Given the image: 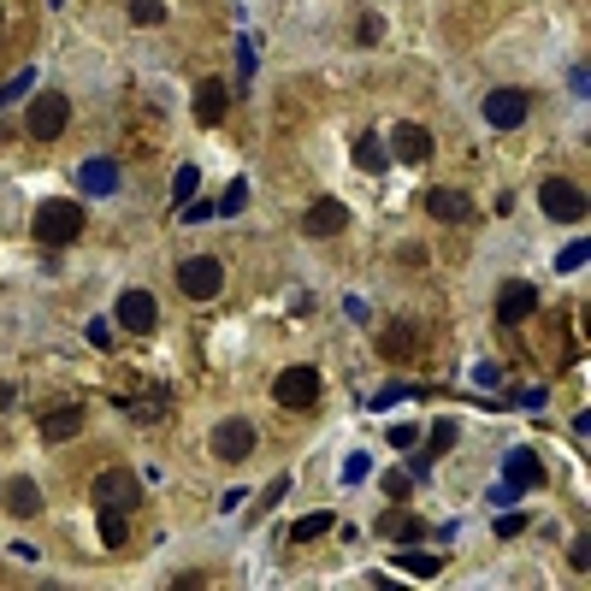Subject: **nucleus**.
<instances>
[{
	"mask_svg": "<svg viewBox=\"0 0 591 591\" xmlns=\"http://www.w3.org/2000/svg\"><path fill=\"white\" fill-rule=\"evenodd\" d=\"M249 207V184L243 178H231V190H225V201H219V213H243Z\"/></svg>",
	"mask_w": 591,
	"mask_h": 591,
	"instance_id": "28",
	"label": "nucleus"
},
{
	"mask_svg": "<svg viewBox=\"0 0 591 591\" xmlns=\"http://www.w3.org/2000/svg\"><path fill=\"white\" fill-rule=\"evenodd\" d=\"M66 119H71V101L48 89V95H36V107H30V136H36V142H54V136L66 131Z\"/></svg>",
	"mask_w": 591,
	"mask_h": 591,
	"instance_id": "7",
	"label": "nucleus"
},
{
	"mask_svg": "<svg viewBox=\"0 0 591 591\" xmlns=\"http://www.w3.org/2000/svg\"><path fill=\"white\" fill-rule=\"evenodd\" d=\"M95 503H101V509H125V515H131L136 503H142V479H136V473H125V467L95 473Z\"/></svg>",
	"mask_w": 591,
	"mask_h": 591,
	"instance_id": "4",
	"label": "nucleus"
},
{
	"mask_svg": "<svg viewBox=\"0 0 591 591\" xmlns=\"http://www.w3.org/2000/svg\"><path fill=\"white\" fill-rule=\"evenodd\" d=\"M119 326L125 331H154L160 326V302H154L148 290H125V296H119Z\"/></svg>",
	"mask_w": 591,
	"mask_h": 591,
	"instance_id": "11",
	"label": "nucleus"
},
{
	"mask_svg": "<svg viewBox=\"0 0 591 591\" xmlns=\"http://www.w3.org/2000/svg\"><path fill=\"white\" fill-rule=\"evenodd\" d=\"M326 532H331V515H326V509H314V515H302V521H296V544L326 538Z\"/></svg>",
	"mask_w": 591,
	"mask_h": 591,
	"instance_id": "26",
	"label": "nucleus"
},
{
	"mask_svg": "<svg viewBox=\"0 0 591 591\" xmlns=\"http://www.w3.org/2000/svg\"><path fill=\"white\" fill-rule=\"evenodd\" d=\"M101 544H107V550L125 544V509H101Z\"/></svg>",
	"mask_w": 591,
	"mask_h": 591,
	"instance_id": "25",
	"label": "nucleus"
},
{
	"mask_svg": "<svg viewBox=\"0 0 591 591\" xmlns=\"http://www.w3.org/2000/svg\"><path fill=\"white\" fill-rule=\"evenodd\" d=\"M343 225H349V207H343V201H331V196L314 201V207L302 213V237H337Z\"/></svg>",
	"mask_w": 591,
	"mask_h": 591,
	"instance_id": "12",
	"label": "nucleus"
},
{
	"mask_svg": "<svg viewBox=\"0 0 591 591\" xmlns=\"http://www.w3.org/2000/svg\"><path fill=\"white\" fill-rule=\"evenodd\" d=\"M379 349H385L391 361H408V355L420 349V337H414V326H402V320H396V326L385 331V337H379Z\"/></svg>",
	"mask_w": 591,
	"mask_h": 591,
	"instance_id": "23",
	"label": "nucleus"
},
{
	"mask_svg": "<svg viewBox=\"0 0 591 591\" xmlns=\"http://www.w3.org/2000/svg\"><path fill=\"white\" fill-rule=\"evenodd\" d=\"M385 532H391L396 544H420V538H426V521L408 515V509H391V515H385Z\"/></svg>",
	"mask_w": 591,
	"mask_h": 591,
	"instance_id": "21",
	"label": "nucleus"
},
{
	"mask_svg": "<svg viewBox=\"0 0 591 591\" xmlns=\"http://www.w3.org/2000/svg\"><path fill=\"white\" fill-rule=\"evenodd\" d=\"M131 18H136V24H160V18H166V6H160V0H131Z\"/></svg>",
	"mask_w": 591,
	"mask_h": 591,
	"instance_id": "31",
	"label": "nucleus"
},
{
	"mask_svg": "<svg viewBox=\"0 0 591 591\" xmlns=\"http://www.w3.org/2000/svg\"><path fill=\"white\" fill-rule=\"evenodd\" d=\"M225 107H231V89H225L219 77H207V83L196 89V119H201V125H219V119H225Z\"/></svg>",
	"mask_w": 591,
	"mask_h": 591,
	"instance_id": "16",
	"label": "nucleus"
},
{
	"mask_svg": "<svg viewBox=\"0 0 591 591\" xmlns=\"http://www.w3.org/2000/svg\"><path fill=\"white\" fill-rule=\"evenodd\" d=\"M538 207H544L550 219H562V225H568V219H586V190H580L574 178H544V184H538Z\"/></svg>",
	"mask_w": 591,
	"mask_h": 591,
	"instance_id": "3",
	"label": "nucleus"
},
{
	"mask_svg": "<svg viewBox=\"0 0 591 591\" xmlns=\"http://www.w3.org/2000/svg\"><path fill=\"white\" fill-rule=\"evenodd\" d=\"M556 266H562V272H580V266H586V243H568V249L556 255Z\"/></svg>",
	"mask_w": 591,
	"mask_h": 591,
	"instance_id": "33",
	"label": "nucleus"
},
{
	"mask_svg": "<svg viewBox=\"0 0 591 591\" xmlns=\"http://www.w3.org/2000/svg\"><path fill=\"white\" fill-rule=\"evenodd\" d=\"M456 438H461V426H456V420H438L432 444H426V450L414 456V467H408V473H414V479H426V473H432V461L444 456V450H456Z\"/></svg>",
	"mask_w": 591,
	"mask_h": 591,
	"instance_id": "15",
	"label": "nucleus"
},
{
	"mask_svg": "<svg viewBox=\"0 0 591 591\" xmlns=\"http://www.w3.org/2000/svg\"><path fill=\"white\" fill-rule=\"evenodd\" d=\"M83 432V408H54V414H42V444H66Z\"/></svg>",
	"mask_w": 591,
	"mask_h": 591,
	"instance_id": "17",
	"label": "nucleus"
},
{
	"mask_svg": "<svg viewBox=\"0 0 591 591\" xmlns=\"http://www.w3.org/2000/svg\"><path fill=\"white\" fill-rule=\"evenodd\" d=\"M385 491H391V503H402V497L414 491V473H408V467H396V473H385Z\"/></svg>",
	"mask_w": 591,
	"mask_h": 591,
	"instance_id": "30",
	"label": "nucleus"
},
{
	"mask_svg": "<svg viewBox=\"0 0 591 591\" xmlns=\"http://www.w3.org/2000/svg\"><path fill=\"white\" fill-rule=\"evenodd\" d=\"M355 36H361V42H379V36H385V24H379V18H361V30H355Z\"/></svg>",
	"mask_w": 591,
	"mask_h": 591,
	"instance_id": "37",
	"label": "nucleus"
},
{
	"mask_svg": "<svg viewBox=\"0 0 591 591\" xmlns=\"http://www.w3.org/2000/svg\"><path fill=\"white\" fill-rule=\"evenodd\" d=\"M249 450H255V426H249L243 414L213 426V456H219V461H243Z\"/></svg>",
	"mask_w": 591,
	"mask_h": 591,
	"instance_id": "8",
	"label": "nucleus"
},
{
	"mask_svg": "<svg viewBox=\"0 0 591 591\" xmlns=\"http://www.w3.org/2000/svg\"><path fill=\"white\" fill-rule=\"evenodd\" d=\"M426 213L432 219H444V225H461V219H473V196L467 190H450V184H438V190H426Z\"/></svg>",
	"mask_w": 591,
	"mask_h": 591,
	"instance_id": "10",
	"label": "nucleus"
},
{
	"mask_svg": "<svg viewBox=\"0 0 591 591\" xmlns=\"http://www.w3.org/2000/svg\"><path fill=\"white\" fill-rule=\"evenodd\" d=\"M343 479H367V456H349V461H343Z\"/></svg>",
	"mask_w": 591,
	"mask_h": 591,
	"instance_id": "38",
	"label": "nucleus"
},
{
	"mask_svg": "<svg viewBox=\"0 0 591 591\" xmlns=\"http://www.w3.org/2000/svg\"><path fill=\"white\" fill-rule=\"evenodd\" d=\"M30 77H36V71H18V77H12V83H6V89H0V107H6V101H18V95H24V89H30Z\"/></svg>",
	"mask_w": 591,
	"mask_h": 591,
	"instance_id": "34",
	"label": "nucleus"
},
{
	"mask_svg": "<svg viewBox=\"0 0 591 591\" xmlns=\"http://www.w3.org/2000/svg\"><path fill=\"white\" fill-rule=\"evenodd\" d=\"M48 6H66V0H48Z\"/></svg>",
	"mask_w": 591,
	"mask_h": 591,
	"instance_id": "40",
	"label": "nucleus"
},
{
	"mask_svg": "<svg viewBox=\"0 0 591 591\" xmlns=\"http://www.w3.org/2000/svg\"><path fill=\"white\" fill-rule=\"evenodd\" d=\"M6 509H12V515H18V521H30V515H36V509H42V485H36V479H24V473H18V479H12V485H6Z\"/></svg>",
	"mask_w": 591,
	"mask_h": 591,
	"instance_id": "19",
	"label": "nucleus"
},
{
	"mask_svg": "<svg viewBox=\"0 0 591 591\" xmlns=\"http://www.w3.org/2000/svg\"><path fill=\"white\" fill-rule=\"evenodd\" d=\"M391 444L396 450H414L420 444V426H391Z\"/></svg>",
	"mask_w": 591,
	"mask_h": 591,
	"instance_id": "36",
	"label": "nucleus"
},
{
	"mask_svg": "<svg viewBox=\"0 0 591 591\" xmlns=\"http://www.w3.org/2000/svg\"><path fill=\"white\" fill-rule=\"evenodd\" d=\"M125 414L131 420H160L166 414V391H148V396H136V402H125Z\"/></svg>",
	"mask_w": 591,
	"mask_h": 591,
	"instance_id": "24",
	"label": "nucleus"
},
{
	"mask_svg": "<svg viewBox=\"0 0 591 591\" xmlns=\"http://www.w3.org/2000/svg\"><path fill=\"white\" fill-rule=\"evenodd\" d=\"M515 532H526V515H515V509L497 515V538H515Z\"/></svg>",
	"mask_w": 591,
	"mask_h": 591,
	"instance_id": "35",
	"label": "nucleus"
},
{
	"mask_svg": "<svg viewBox=\"0 0 591 591\" xmlns=\"http://www.w3.org/2000/svg\"><path fill=\"white\" fill-rule=\"evenodd\" d=\"M526 113H532V101H526L521 89H491L485 95V125L491 131H521Z\"/></svg>",
	"mask_w": 591,
	"mask_h": 591,
	"instance_id": "6",
	"label": "nucleus"
},
{
	"mask_svg": "<svg viewBox=\"0 0 591 591\" xmlns=\"http://www.w3.org/2000/svg\"><path fill=\"white\" fill-rule=\"evenodd\" d=\"M284 491H290V479H272V485H266L261 491V515H272V509L284 503Z\"/></svg>",
	"mask_w": 591,
	"mask_h": 591,
	"instance_id": "32",
	"label": "nucleus"
},
{
	"mask_svg": "<svg viewBox=\"0 0 591 591\" xmlns=\"http://www.w3.org/2000/svg\"><path fill=\"white\" fill-rule=\"evenodd\" d=\"M83 337H89L95 349H113V320H101V314H95V320L83 326Z\"/></svg>",
	"mask_w": 591,
	"mask_h": 591,
	"instance_id": "29",
	"label": "nucleus"
},
{
	"mask_svg": "<svg viewBox=\"0 0 591 591\" xmlns=\"http://www.w3.org/2000/svg\"><path fill=\"white\" fill-rule=\"evenodd\" d=\"M178 290L190 296V302H213L219 290H225V266L213 261V255H196V261L178 266Z\"/></svg>",
	"mask_w": 591,
	"mask_h": 591,
	"instance_id": "2",
	"label": "nucleus"
},
{
	"mask_svg": "<svg viewBox=\"0 0 591 591\" xmlns=\"http://www.w3.org/2000/svg\"><path fill=\"white\" fill-rule=\"evenodd\" d=\"M503 485H509V491H532V485H544L538 456H532V450H509V456H503Z\"/></svg>",
	"mask_w": 591,
	"mask_h": 591,
	"instance_id": "13",
	"label": "nucleus"
},
{
	"mask_svg": "<svg viewBox=\"0 0 591 591\" xmlns=\"http://www.w3.org/2000/svg\"><path fill=\"white\" fill-rule=\"evenodd\" d=\"M201 190V172L196 166H178V178H172V196H178V207H190V196Z\"/></svg>",
	"mask_w": 591,
	"mask_h": 591,
	"instance_id": "27",
	"label": "nucleus"
},
{
	"mask_svg": "<svg viewBox=\"0 0 591 591\" xmlns=\"http://www.w3.org/2000/svg\"><path fill=\"white\" fill-rule=\"evenodd\" d=\"M532 308H538V290H532L526 278H509L503 296H497V326H521Z\"/></svg>",
	"mask_w": 591,
	"mask_h": 591,
	"instance_id": "9",
	"label": "nucleus"
},
{
	"mask_svg": "<svg viewBox=\"0 0 591 591\" xmlns=\"http://www.w3.org/2000/svg\"><path fill=\"white\" fill-rule=\"evenodd\" d=\"M355 166H361V172H385V166H391V148L367 131L361 142H355Z\"/></svg>",
	"mask_w": 591,
	"mask_h": 591,
	"instance_id": "22",
	"label": "nucleus"
},
{
	"mask_svg": "<svg viewBox=\"0 0 591 591\" xmlns=\"http://www.w3.org/2000/svg\"><path fill=\"white\" fill-rule=\"evenodd\" d=\"M391 142H396V160H408V166H420V160H432V131H420V125H396L391 131Z\"/></svg>",
	"mask_w": 591,
	"mask_h": 591,
	"instance_id": "14",
	"label": "nucleus"
},
{
	"mask_svg": "<svg viewBox=\"0 0 591 591\" xmlns=\"http://www.w3.org/2000/svg\"><path fill=\"white\" fill-rule=\"evenodd\" d=\"M391 568H402L408 580H438V574H444V562H438L432 550H408V544L396 550V562H391Z\"/></svg>",
	"mask_w": 591,
	"mask_h": 591,
	"instance_id": "20",
	"label": "nucleus"
},
{
	"mask_svg": "<svg viewBox=\"0 0 591 591\" xmlns=\"http://www.w3.org/2000/svg\"><path fill=\"white\" fill-rule=\"evenodd\" d=\"M272 402L278 408H314L320 402V373L314 367H284L278 385H272Z\"/></svg>",
	"mask_w": 591,
	"mask_h": 591,
	"instance_id": "5",
	"label": "nucleus"
},
{
	"mask_svg": "<svg viewBox=\"0 0 591 591\" xmlns=\"http://www.w3.org/2000/svg\"><path fill=\"white\" fill-rule=\"evenodd\" d=\"M77 184H83L89 196H113V190H119V166H113V160H83Z\"/></svg>",
	"mask_w": 591,
	"mask_h": 591,
	"instance_id": "18",
	"label": "nucleus"
},
{
	"mask_svg": "<svg viewBox=\"0 0 591 591\" xmlns=\"http://www.w3.org/2000/svg\"><path fill=\"white\" fill-rule=\"evenodd\" d=\"M586 562H591V538L580 532V538H574V568H586Z\"/></svg>",
	"mask_w": 591,
	"mask_h": 591,
	"instance_id": "39",
	"label": "nucleus"
},
{
	"mask_svg": "<svg viewBox=\"0 0 591 591\" xmlns=\"http://www.w3.org/2000/svg\"><path fill=\"white\" fill-rule=\"evenodd\" d=\"M77 237H83V207H77V201H42V207H36V243L66 249Z\"/></svg>",
	"mask_w": 591,
	"mask_h": 591,
	"instance_id": "1",
	"label": "nucleus"
}]
</instances>
